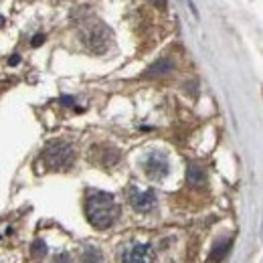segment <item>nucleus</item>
<instances>
[{"label": "nucleus", "instance_id": "9d476101", "mask_svg": "<svg viewBox=\"0 0 263 263\" xmlns=\"http://www.w3.org/2000/svg\"><path fill=\"white\" fill-rule=\"evenodd\" d=\"M81 263H103V255L96 247H87L83 257H81Z\"/></svg>", "mask_w": 263, "mask_h": 263}, {"label": "nucleus", "instance_id": "f03ea898", "mask_svg": "<svg viewBox=\"0 0 263 263\" xmlns=\"http://www.w3.org/2000/svg\"><path fill=\"white\" fill-rule=\"evenodd\" d=\"M43 158L49 168L53 170H61V168H69L73 164V158H75V150L71 144L61 142V140H55L51 142L45 150H43Z\"/></svg>", "mask_w": 263, "mask_h": 263}, {"label": "nucleus", "instance_id": "9b49d317", "mask_svg": "<svg viewBox=\"0 0 263 263\" xmlns=\"http://www.w3.org/2000/svg\"><path fill=\"white\" fill-rule=\"evenodd\" d=\"M31 253H33V257H43L47 253V245H45L43 239H36L33 245H31Z\"/></svg>", "mask_w": 263, "mask_h": 263}, {"label": "nucleus", "instance_id": "6e6552de", "mask_svg": "<svg viewBox=\"0 0 263 263\" xmlns=\"http://www.w3.org/2000/svg\"><path fill=\"white\" fill-rule=\"evenodd\" d=\"M186 180H189V184H193V186H202V184L206 182L204 168H200L198 164H189V168H186Z\"/></svg>", "mask_w": 263, "mask_h": 263}, {"label": "nucleus", "instance_id": "39448f33", "mask_svg": "<svg viewBox=\"0 0 263 263\" xmlns=\"http://www.w3.org/2000/svg\"><path fill=\"white\" fill-rule=\"evenodd\" d=\"M85 41H87V45H89V49L93 53H103L107 49V45H109V31L101 23H96L93 27L87 29Z\"/></svg>", "mask_w": 263, "mask_h": 263}, {"label": "nucleus", "instance_id": "20e7f679", "mask_svg": "<svg viewBox=\"0 0 263 263\" xmlns=\"http://www.w3.org/2000/svg\"><path fill=\"white\" fill-rule=\"evenodd\" d=\"M130 204L136 213H150L156 206V193L152 189H132L130 191Z\"/></svg>", "mask_w": 263, "mask_h": 263}, {"label": "nucleus", "instance_id": "2eb2a0df", "mask_svg": "<svg viewBox=\"0 0 263 263\" xmlns=\"http://www.w3.org/2000/svg\"><path fill=\"white\" fill-rule=\"evenodd\" d=\"M61 103H63V105H75V99L73 98H61Z\"/></svg>", "mask_w": 263, "mask_h": 263}, {"label": "nucleus", "instance_id": "0eeeda50", "mask_svg": "<svg viewBox=\"0 0 263 263\" xmlns=\"http://www.w3.org/2000/svg\"><path fill=\"white\" fill-rule=\"evenodd\" d=\"M170 71H174V61H172L170 57H162V59H158L156 63H152V65L146 69L144 77H146V79H152V77H164V75H168Z\"/></svg>", "mask_w": 263, "mask_h": 263}, {"label": "nucleus", "instance_id": "ddd939ff", "mask_svg": "<svg viewBox=\"0 0 263 263\" xmlns=\"http://www.w3.org/2000/svg\"><path fill=\"white\" fill-rule=\"evenodd\" d=\"M43 43H45V34H34L33 41H31V45H33V47H41Z\"/></svg>", "mask_w": 263, "mask_h": 263}, {"label": "nucleus", "instance_id": "4468645a", "mask_svg": "<svg viewBox=\"0 0 263 263\" xmlns=\"http://www.w3.org/2000/svg\"><path fill=\"white\" fill-rule=\"evenodd\" d=\"M152 4H156L158 8H166V4H168V0H150Z\"/></svg>", "mask_w": 263, "mask_h": 263}, {"label": "nucleus", "instance_id": "423d86ee", "mask_svg": "<svg viewBox=\"0 0 263 263\" xmlns=\"http://www.w3.org/2000/svg\"><path fill=\"white\" fill-rule=\"evenodd\" d=\"M122 263H154V251L148 243H134L124 251Z\"/></svg>", "mask_w": 263, "mask_h": 263}, {"label": "nucleus", "instance_id": "f3484780", "mask_svg": "<svg viewBox=\"0 0 263 263\" xmlns=\"http://www.w3.org/2000/svg\"><path fill=\"white\" fill-rule=\"evenodd\" d=\"M2 25H4V18H2V16H0V27H2Z\"/></svg>", "mask_w": 263, "mask_h": 263}, {"label": "nucleus", "instance_id": "f257e3e1", "mask_svg": "<svg viewBox=\"0 0 263 263\" xmlns=\"http://www.w3.org/2000/svg\"><path fill=\"white\" fill-rule=\"evenodd\" d=\"M85 215L96 229L103 231L109 229L118 221L120 206H118L114 195L103 193V191H91L85 200Z\"/></svg>", "mask_w": 263, "mask_h": 263}, {"label": "nucleus", "instance_id": "f8f14e48", "mask_svg": "<svg viewBox=\"0 0 263 263\" xmlns=\"http://www.w3.org/2000/svg\"><path fill=\"white\" fill-rule=\"evenodd\" d=\"M55 263H71V255L69 253H59L55 257Z\"/></svg>", "mask_w": 263, "mask_h": 263}, {"label": "nucleus", "instance_id": "1a4fd4ad", "mask_svg": "<svg viewBox=\"0 0 263 263\" xmlns=\"http://www.w3.org/2000/svg\"><path fill=\"white\" fill-rule=\"evenodd\" d=\"M231 243H233L231 239H225L223 243H219V245H217V247H215V249L211 251V257H209V259H211V263H219V261H223V259L227 257V253H229Z\"/></svg>", "mask_w": 263, "mask_h": 263}, {"label": "nucleus", "instance_id": "dca6fc26", "mask_svg": "<svg viewBox=\"0 0 263 263\" xmlns=\"http://www.w3.org/2000/svg\"><path fill=\"white\" fill-rule=\"evenodd\" d=\"M8 63H10V65H18V63H21V57H18V55H12V57L8 59Z\"/></svg>", "mask_w": 263, "mask_h": 263}, {"label": "nucleus", "instance_id": "7ed1b4c3", "mask_svg": "<svg viewBox=\"0 0 263 263\" xmlns=\"http://www.w3.org/2000/svg\"><path fill=\"white\" fill-rule=\"evenodd\" d=\"M142 166H144V172L148 174V178L152 180H162L168 176L170 172V164H168V158L162 152H150L144 160H142Z\"/></svg>", "mask_w": 263, "mask_h": 263}]
</instances>
